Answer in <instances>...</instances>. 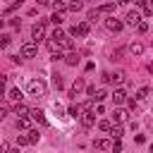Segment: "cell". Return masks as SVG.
<instances>
[{"instance_id": "cb8c5ba5", "label": "cell", "mask_w": 153, "mask_h": 153, "mask_svg": "<svg viewBox=\"0 0 153 153\" xmlns=\"http://www.w3.org/2000/svg\"><path fill=\"white\" fill-rule=\"evenodd\" d=\"M81 110H84V108H81V105H72V108H69V110H67V112H69V115H72V117H79V115H81Z\"/></svg>"}, {"instance_id": "ab89813d", "label": "cell", "mask_w": 153, "mask_h": 153, "mask_svg": "<svg viewBox=\"0 0 153 153\" xmlns=\"http://www.w3.org/2000/svg\"><path fill=\"white\" fill-rule=\"evenodd\" d=\"M127 2H129V0H117L115 5H127Z\"/></svg>"}, {"instance_id": "4fadbf2b", "label": "cell", "mask_w": 153, "mask_h": 153, "mask_svg": "<svg viewBox=\"0 0 153 153\" xmlns=\"http://www.w3.org/2000/svg\"><path fill=\"white\" fill-rule=\"evenodd\" d=\"M127 117H129V112H127V110H122V108L112 110V120H115V122H124Z\"/></svg>"}, {"instance_id": "7c38bea8", "label": "cell", "mask_w": 153, "mask_h": 153, "mask_svg": "<svg viewBox=\"0 0 153 153\" xmlns=\"http://www.w3.org/2000/svg\"><path fill=\"white\" fill-rule=\"evenodd\" d=\"M105 98H108V91H105V88H98V91L91 93V100H93V103H103Z\"/></svg>"}, {"instance_id": "d4e9b609", "label": "cell", "mask_w": 153, "mask_h": 153, "mask_svg": "<svg viewBox=\"0 0 153 153\" xmlns=\"http://www.w3.org/2000/svg\"><path fill=\"white\" fill-rule=\"evenodd\" d=\"M110 127H112V122H108V120H100L98 122V129L100 131H110Z\"/></svg>"}, {"instance_id": "8fae6325", "label": "cell", "mask_w": 153, "mask_h": 153, "mask_svg": "<svg viewBox=\"0 0 153 153\" xmlns=\"http://www.w3.org/2000/svg\"><path fill=\"white\" fill-rule=\"evenodd\" d=\"M103 81H105V84H120V81H122V72H115V74H103Z\"/></svg>"}, {"instance_id": "74e56055", "label": "cell", "mask_w": 153, "mask_h": 153, "mask_svg": "<svg viewBox=\"0 0 153 153\" xmlns=\"http://www.w3.org/2000/svg\"><path fill=\"white\" fill-rule=\"evenodd\" d=\"M5 117H7V110H5V108H0V122H2Z\"/></svg>"}, {"instance_id": "d6986e66", "label": "cell", "mask_w": 153, "mask_h": 153, "mask_svg": "<svg viewBox=\"0 0 153 153\" xmlns=\"http://www.w3.org/2000/svg\"><path fill=\"white\" fill-rule=\"evenodd\" d=\"M100 17V10H88V14H86V19H88V24H96V19Z\"/></svg>"}, {"instance_id": "d590c367", "label": "cell", "mask_w": 153, "mask_h": 153, "mask_svg": "<svg viewBox=\"0 0 153 153\" xmlns=\"http://www.w3.org/2000/svg\"><path fill=\"white\" fill-rule=\"evenodd\" d=\"M53 84H55V88H62V79L55 74V79H53Z\"/></svg>"}, {"instance_id": "60d3db41", "label": "cell", "mask_w": 153, "mask_h": 153, "mask_svg": "<svg viewBox=\"0 0 153 153\" xmlns=\"http://www.w3.org/2000/svg\"><path fill=\"white\" fill-rule=\"evenodd\" d=\"M2 26H5V19H0V29H2Z\"/></svg>"}, {"instance_id": "ba28073f", "label": "cell", "mask_w": 153, "mask_h": 153, "mask_svg": "<svg viewBox=\"0 0 153 153\" xmlns=\"http://www.w3.org/2000/svg\"><path fill=\"white\" fill-rule=\"evenodd\" d=\"M105 26H108L110 31H115V33H117V31H122V22H120V19H115V17L105 19Z\"/></svg>"}, {"instance_id": "e575fe53", "label": "cell", "mask_w": 153, "mask_h": 153, "mask_svg": "<svg viewBox=\"0 0 153 153\" xmlns=\"http://www.w3.org/2000/svg\"><path fill=\"white\" fill-rule=\"evenodd\" d=\"M10 24H12L14 29H19V26H22V22H19V17H14V19H10Z\"/></svg>"}, {"instance_id": "83f0119b", "label": "cell", "mask_w": 153, "mask_h": 153, "mask_svg": "<svg viewBox=\"0 0 153 153\" xmlns=\"http://www.w3.org/2000/svg\"><path fill=\"white\" fill-rule=\"evenodd\" d=\"M53 112H55V117H62V115H65V110H62L60 103H53Z\"/></svg>"}, {"instance_id": "7a4b0ae2", "label": "cell", "mask_w": 153, "mask_h": 153, "mask_svg": "<svg viewBox=\"0 0 153 153\" xmlns=\"http://www.w3.org/2000/svg\"><path fill=\"white\" fill-rule=\"evenodd\" d=\"M45 38V19H41L38 24H33V29H31V41L33 43H38V41H43Z\"/></svg>"}, {"instance_id": "d6a6232c", "label": "cell", "mask_w": 153, "mask_h": 153, "mask_svg": "<svg viewBox=\"0 0 153 153\" xmlns=\"http://www.w3.org/2000/svg\"><path fill=\"white\" fill-rule=\"evenodd\" d=\"M62 36H65V33H62V29H57V26H55V31H53V36H50V38H53V41H60Z\"/></svg>"}, {"instance_id": "44dd1931", "label": "cell", "mask_w": 153, "mask_h": 153, "mask_svg": "<svg viewBox=\"0 0 153 153\" xmlns=\"http://www.w3.org/2000/svg\"><path fill=\"white\" fill-rule=\"evenodd\" d=\"M29 124H31V122H29V117H26V115H22V117L17 120V127H19V129H29Z\"/></svg>"}, {"instance_id": "3957f363", "label": "cell", "mask_w": 153, "mask_h": 153, "mask_svg": "<svg viewBox=\"0 0 153 153\" xmlns=\"http://www.w3.org/2000/svg\"><path fill=\"white\" fill-rule=\"evenodd\" d=\"M79 120H81V124L88 129V127H93V124H96V112H93L91 108H86V110L79 115Z\"/></svg>"}, {"instance_id": "7402d4cb", "label": "cell", "mask_w": 153, "mask_h": 153, "mask_svg": "<svg viewBox=\"0 0 153 153\" xmlns=\"http://www.w3.org/2000/svg\"><path fill=\"white\" fill-rule=\"evenodd\" d=\"M50 22H53V24H55V26H60V24H62V22H65V17H62V12H55V14H53V17H50Z\"/></svg>"}, {"instance_id": "603a6c76", "label": "cell", "mask_w": 153, "mask_h": 153, "mask_svg": "<svg viewBox=\"0 0 153 153\" xmlns=\"http://www.w3.org/2000/svg\"><path fill=\"white\" fill-rule=\"evenodd\" d=\"M110 134H112V139H122L124 129H122V127H110Z\"/></svg>"}, {"instance_id": "e0dca14e", "label": "cell", "mask_w": 153, "mask_h": 153, "mask_svg": "<svg viewBox=\"0 0 153 153\" xmlns=\"http://www.w3.org/2000/svg\"><path fill=\"white\" fill-rule=\"evenodd\" d=\"M26 139H29V146H31V143H38V139H41L38 129H29V131H26Z\"/></svg>"}, {"instance_id": "5b68a950", "label": "cell", "mask_w": 153, "mask_h": 153, "mask_svg": "<svg viewBox=\"0 0 153 153\" xmlns=\"http://www.w3.org/2000/svg\"><path fill=\"white\" fill-rule=\"evenodd\" d=\"M22 57H36V43L33 41L22 43Z\"/></svg>"}, {"instance_id": "2e32d148", "label": "cell", "mask_w": 153, "mask_h": 153, "mask_svg": "<svg viewBox=\"0 0 153 153\" xmlns=\"http://www.w3.org/2000/svg\"><path fill=\"white\" fill-rule=\"evenodd\" d=\"M57 45H60V50H62V48H65V50H72V48H74L72 38H67V36H62V38L57 41Z\"/></svg>"}, {"instance_id": "1f68e13d", "label": "cell", "mask_w": 153, "mask_h": 153, "mask_svg": "<svg viewBox=\"0 0 153 153\" xmlns=\"http://www.w3.org/2000/svg\"><path fill=\"white\" fill-rule=\"evenodd\" d=\"M10 43H12V38H10V36H5V33H2V36H0V48H7V45H10Z\"/></svg>"}, {"instance_id": "4dcf8cb0", "label": "cell", "mask_w": 153, "mask_h": 153, "mask_svg": "<svg viewBox=\"0 0 153 153\" xmlns=\"http://www.w3.org/2000/svg\"><path fill=\"white\" fill-rule=\"evenodd\" d=\"M148 98V88L143 86V88H139V96H136V100H146Z\"/></svg>"}, {"instance_id": "8992f818", "label": "cell", "mask_w": 153, "mask_h": 153, "mask_svg": "<svg viewBox=\"0 0 153 153\" xmlns=\"http://www.w3.org/2000/svg\"><path fill=\"white\" fill-rule=\"evenodd\" d=\"M143 50H146V45H143L141 41H131V43H129V53H131V55L139 57V55H143Z\"/></svg>"}, {"instance_id": "ac0fdd59", "label": "cell", "mask_w": 153, "mask_h": 153, "mask_svg": "<svg viewBox=\"0 0 153 153\" xmlns=\"http://www.w3.org/2000/svg\"><path fill=\"white\" fill-rule=\"evenodd\" d=\"M14 112H17L19 117H22V115H29V108H26V105H24L22 100H17V103H14Z\"/></svg>"}, {"instance_id": "f546056e", "label": "cell", "mask_w": 153, "mask_h": 153, "mask_svg": "<svg viewBox=\"0 0 153 153\" xmlns=\"http://www.w3.org/2000/svg\"><path fill=\"white\" fill-rule=\"evenodd\" d=\"M81 88H84V79H76V81H74V86H72V91H74V93H79Z\"/></svg>"}, {"instance_id": "4316f807", "label": "cell", "mask_w": 153, "mask_h": 153, "mask_svg": "<svg viewBox=\"0 0 153 153\" xmlns=\"http://www.w3.org/2000/svg\"><path fill=\"white\" fill-rule=\"evenodd\" d=\"M115 7H117L115 2H105V5L100 7V12H108V14H110V12H115Z\"/></svg>"}, {"instance_id": "52a82bcc", "label": "cell", "mask_w": 153, "mask_h": 153, "mask_svg": "<svg viewBox=\"0 0 153 153\" xmlns=\"http://www.w3.org/2000/svg\"><path fill=\"white\" fill-rule=\"evenodd\" d=\"M29 115H31V120H36V122H41V124H45L48 120H45V112L43 110H38V108H31L29 110Z\"/></svg>"}, {"instance_id": "ffe728a7", "label": "cell", "mask_w": 153, "mask_h": 153, "mask_svg": "<svg viewBox=\"0 0 153 153\" xmlns=\"http://www.w3.org/2000/svg\"><path fill=\"white\" fill-rule=\"evenodd\" d=\"M81 7H84V2H81V0H72V2L67 5V10H69V12H79Z\"/></svg>"}, {"instance_id": "9a60e30c", "label": "cell", "mask_w": 153, "mask_h": 153, "mask_svg": "<svg viewBox=\"0 0 153 153\" xmlns=\"http://www.w3.org/2000/svg\"><path fill=\"white\" fill-rule=\"evenodd\" d=\"M5 98H7V100H12V103H17V100H22L24 96H22V91H19V88H10V93H7Z\"/></svg>"}, {"instance_id": "30bf717a", "label": "cell", "mask_w": 153, "mask_h": 153, "mask_svg": "<svg viewBox=\"0 0 153 153\" xmlns=\"http://www.w3.org/2000/svg\"><path fill=\"white\" fill-rule=\"evenodd\" d=\"M110 98H112V103H115V105H120V103H124V98H127V93H124V88H115Z\"/></svg>"}, {"instance_id": "8d00e7d4", "label": "cell", "mask_w": 153, "mask_h": 153, "mask_svg": "<svg viewBox=\"0 0 153 153\" xmlns=\"http://www.w3.org/2000/svg\"><path fill=\"white\" fill-rule=\"evenodd\" d=\"M127 103H129V108H131V110H136V108H139V100H134V98H129Z\"/></svg>"}, {"instance_id": "484cf974", "label": "cell", "mask_w": 153, "mask_h": 153, "mask_svg": "<svg viewBox=\"0 0 153 153\" xmlns=\"http://www.w3.org/2000/svg\"><path fill=\"white\" fill-rule=\"evenodd\" d=\"M96 148H100V151H108V148H110V141H108V139H100V141H96Z\"/></svg>"}, {"instance_id": "f1b7e54d", "label": "cell", "mask_w": 153, "mask_h": 153, "mask_svg": "<svg viewBox=\"0 0 153 153\" xmlns=\"http://www.w3.org/2000/svg\"><path fill=\"white\" fill-rule=\"evenodd\" d=\"M136 29H139V33H146V31H148V22H141V19H139Z\"/></svg>"}, {"instance_id": "836d02e7", "label": "cell", "mask_w": 153, "mask_h": 153, "mask_svg": "<svg viewBox=\"0 0 153 153\" xmlns=\"http://www.w3.org/2000/svg\"><path fill=\"white\" fill-rule=\"evenodd\" d=\"M17 143H19V146H29V139H26V134H19Z\"/></svg>"}, {"instance_id": "f35d334b", "label": "cell", "mask_w": 153, "mask_h": 153, "mask_svg": "<svg viewBox=\"0 0 153 153\" xmlns=\"http://www.w3.org/2000/svg\"><path fill=\"white\" fill-rule=\"evenodd\" d=\"M36 2H38L41 7H48V5H50V0H36Z\"/></svg>"}, {"instance_id": "5bb4252c", "label": "cell", "mask_w": 153, "mask_h": 153, "mask_svg": "<svg viewBox=\"0 0 153 153\" xmlns=\"http://www.w3.org/2000/svg\"><path fill=\"white\" fill-rule=\"evenodd\" d=\"M139 19H141V14H139L136 10H131V12H127V24H131V26H136V24H139Z\"/></svg>"}, {"instance_id": "277c9868", "label": "cell", "mask_w": 153, "mask_h": 153, "mask_svg": "<svg viewBox=\"0 0 153 153\" xmlns=\"http://www.w3.org/2000/svg\"><path fill=\"white\" fill-rule=\"evenodd\" d=\"M88 31H91V24H88V22L74 24V26L69 29V33H72V36H88Z\"/></svg>"}, {"instance_id": "6da1fadb", "label": "cell", "mask_w": 153, "mask_h": 153, "mask_svg": "<svg viewBox=\"0 0 153 153\" xmlns=\"http://www.w3.org/2000/svg\"><path fill=\"white\" fill-rule=\"evenodd\" d=\"M26 93L33 96V98H45V96H48V84H45L43 79H31V81L26 84Z\"/></svg>"}, {"instance_id": "9c48e42d", "label": "cell", "mask_w": 153, "mask_h": 153, "mask_svg": "<svg viewBox=\"0 0 153 153\" xmlns=\"http://www.w3.org/2000/svg\"><path fill=\"white\" fill-rule=\"evenodd\" d=\"M62 60H65L67 65H72V67H74V65H79V53H76V50H69L67 55H62Z\"/></svg>"}]
</instances>
